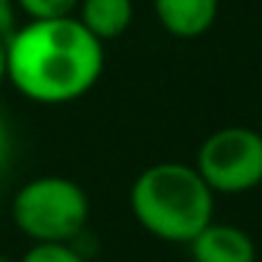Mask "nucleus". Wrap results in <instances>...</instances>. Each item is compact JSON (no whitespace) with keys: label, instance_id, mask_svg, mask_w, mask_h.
I'll list each match as a JSON object with an SVG mask.
<instances>
[{"label":"nucleus","instance_id":"f8f14e48","mask_svg":"<svg viewBox=\"0 0 262 262\" xmlns=\"http://www.w3.org/2000/svg\"><path fill=\"white\" fill-rule=\"evenodd\" d=\"M6 79V37L0 34V82Z\"/></svg>","mask_w":262,"mask_h":262},{"label":"nucleus","instance_id":"f03ea898","mask_svg":"<svg viewBox=\"0 0 262 262\" xmlns=\"http://www.w3.org/2000/svg\"><path fill=\"white\" fill-rule=\"evenodd\" d=\"M214 198L194 164L158 161L130 186V211L155 239L186 245L214 220Z\"/></svg>","mask_w":262,"mask_h":262},{"label":"nucleus","instance_id":"0eeeda50","mask_svg":"<svg viewBox=\"0 0 262 262\" xmlns=\"http://www.w3.org/2000/svg\"><path fill=\"white\" fill-rule=\"evenodd\" d=\"M74 14L96 40L110 42L133 26L136 6L133 0H79Z\"/></svg>","mask_w":262,"mask_h":262},{"label":"nucleus","instance_id":"39448f33","mask_svg":"<svg viewBox=\"0 0 262 262\" xmlns=\"http://www.w3.org/2000/svg\"><path fill=\"white\" fill-rule=\"evenodd\" d=\"M192 262H256V243L234 223L211 220L198 237L186 243Z\"/></svg>","mask_w":262,"mask_h":262},{"label":"nucleus","instance_id":"ddd939ff","mask_svg":"<svg viewBox=\"0 0 262 262\" xmlns=\"http://www.w3.org/2000/svg\"><path fill=\"white\" fill-rule=\"evenodd\" d=\"M0 262H12V259H9V256H3V254H0Z\"/></svg>","mask_w":262,"mask_h":262},{"label":"nucleus","instance_id":"9b49d317","mask_svg":"<svg viewBox=\"0 0 262 262\" xmlns=\"http://www.w3.org/2000/svg\"><path fill=\"white\" fill-rule=\"evenodd\" d=\"M17 29V6L14 0H0V34L9 37Z\"/></svg>","mask_w":262,"mask_h":262},{"label":"nucleus","instance_id":"6e6552de","mask_svg":"<svg viewBox=\"0 0 262 262\" xmlns=\"http://www.w3.org/2000/svg\"><path fill=\"white\" fill-rule=\"evenodd\" d=\"M20 262H88L74 243H31Z\"/></svg>","mask_w":262,"mask_h":262},{"label":"nucleus","instance_id":"7ed1b4c3","mask_svg":"<svg viewBox=\"0 0 262 262\" xmlns=\"http://www.w3.org/2000/svg\"><path fill=\"white\" fill-rule=\"evenodd\" d=\"M12 220L31 243H76L91 220V200L71 178L40 175L14 192Z\"/></svg>","mask_w":262,"mask_h":262},{"label":"nucleus","instance_id":"f257e3e1","mask_svg":"<svg viewBox=\"0 0 262 262\" xmlns=\"http://www.w3.org/2000/svg\"><path fill=\"white\" fill-rule=\"evenodd\" d=\"M104 74V42L68 17L29 20L6 37V79L34 104H71Z\"/></svg>","mask_w":262,"mask_h":262},{"label":"nucleus","instance_id":"9d476101","mask_svg":"<svg viewBox=\"0 0 262 262\" xmlns=\"http://www.w3.org/2000/svg\"><path fill=\"white\" fill-rule=\"evenodd\" d=\"M14 155H17L14 130H12V124H9V119L3 116V110H0V178L6 175V172H12Z\"/></svg>","mask_w":262,"mask_h":262},{"label":"nucleus","instance_id":"1a4fd4ad","mask_svg":"<svg viewBox=\"0 0 262 262\" xmlns=\"http://www.w3.org/2000/svg\"><path fill=\"white\" fill-rule=\"evenodd\" d=\"M14 6L29 20H48V17H68V14H74L79 0H14Z\"/></svg>","mask_w":262,"mask_h":262},{"label":"nucleus","instance_id":"20e7f679","mask_svg":"<svg viewBox=\"0 0 262 262\" xmlns=\"http://www.w3.org/2000/svg\"><path fill=\"white\" fill-rule=\"evenodd\" d=\"M214 194H245L262 186V133L245 124H228L209 133L194 155Z\"/></svg>","mask_w":262,"mask_h":262},{"label":"nucleus","instance_id":"423d86ee","mask_svg":"<svg viewBox=\"0 0 262 262\" xmlns=\"http://www.w3.org/2000/svg\"><path fill=\"white\" fill-rule=\"evenodd\" d=\"M152 12L166 34L198 40L217 23L220 0H152Z\"/></svg>","mask_w":262,"mask_h":262}]
</instances>
